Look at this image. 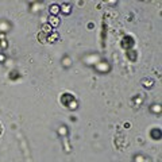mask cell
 Returning <instances> with one entry per match:
<instances>
[{
  "label": "cell",
  "instance_id": "obj_1",
  "mask_svg": "<svg viewBox=\"0 0 162 162\" xmlns=\"http://www.w3.org/2000/svg\"><path fill=\"white\" fill-rule=\"evenodd\" d=\"M60 10L62 11V14L68 15V14H70V11H72V7H70V4H68V3H63L60 6Z\"/></svg>",
  "mask_w": 162,
  "mask_h": 162
},
{
  "label": "cell",
  "instance_id": "obj_2",
  "mask_svg": "<svg viewBox=\"0 0 162 162\" xmlns=\"http://www.w3.org/2000/svg\"><path fill=\"white\" fill-rule=\"evenodd\" d=\"M58 12H60V6L58 4H51L50 6V14H51V16H57Z\"/></svg>",
  "mask_w": 162,
  "mask_h": 162
},
{
  "label": "cell",
  "instance_id": "obj_3",
  "mask_svg": "<svg viewBox=\"0 0 162 162\" xmlns=\"http://www.w3.org/2000/svg\"><path fill=\"white\" fill-rule=\"evenodd\" d=\"M132 42H134V41H132V38L127 37L126 39H123V42H122V46H123V47H126V49H128V47H131V46H132Z\"/></svg>",
  "mask_w": 162,
  "mask_h": 162
},
{
  "label": "cell",
  "instance_id": "obj_4",
  "mask_svg": "<svg viewBox=\"0 0 162 162\" xmlns=\"http://www.w3.org/2000/svg\"><path fill=\"white\" fill-rule=\"evenodd\" d=\"M50 27H56V26L60 25V20H58V18L57 16H50Z\"/></svg>",
  "mask_w": 162,
  "mask_h": 162
},
{
  "label": "cell",
  "instance_id": "obj_5",
  "mask_svg": "<svg viewBox=\"0 0 162 162\" xmlns=\"http://www.w3.org/2000/svg\"><path fill=\"white\" fill-rule=\"evenodd\" d=\"M50 30H51L50 26H43V31H45L46 34H50Z\"/></svg>",
  "mask_w": 162,
  "mask_h": 162
},
{
  "label": "cell",
  "instance_id": "obj_6",
  "mask_svg": "<svg viewBox=\"0 0 162 162\" xmlns=\"http://www.w3.org/2000/svg\"><path fill=\"white\" fill-rule=\"evenodd\" d=\"M153 137H157V138H159V137H161V134H159V131H157V132H155V131H154V132H153Z\"/></svg>",
  "mask_w": 162,
  "mask_h": 162
},
{
  "label": "cell",
  "instance_id": "obj_7",
  "mask_svg": "<svg viewBox=\"0 0 162 162\" xmlns=\"http://www.w3.org/2000/svg\"><path fill=\"white\" fill-rule=\"evenodd\" d=\"M1 47H7V42H4V41H1Z\"/></svg>",
  "mask_w": 162,
  "mask_h": 162
},
{
  "label": "cell",
  "instance_id": "obj_8",
  "mask_svg": "<svg viewBox=\"0 0 162 162\" xmlns=\"http://www.w3.org/2000/svg\"><path fill=\"white\" fill-rule=\"evenodd\" d=\"M0 134H1V127H0Z\"/></svg>",
  "mask_w": 162,
  "mask_h": 162
}]
</instances>
